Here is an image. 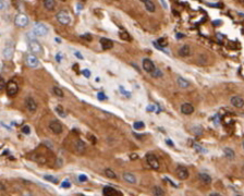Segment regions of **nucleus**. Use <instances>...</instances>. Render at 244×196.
<instances>
[{"mask_svg":"<svg viewBox=\"0 0 244 196\" xmlns=\"http://www.w3.org/2000/svg\"><path fill=\"white\" fill-rule=\"evenodd\" d=\"M48 27L46 26L45 24H42V23H36V24H34V26H33V34L35 35V36H37V37H44V36H46L47 34H48Z\"/></svg>","mask_w":244,"mask_h":196,"instance_id":"1","label":"nucleus"},{"mask_svg":"<svg viewBox=\"0 0 244 196\" xmlns=\"http://www.w3.org/2000/svg\"><path fill=\"white\" fill-rule=\"evenodd\" d=\"M56 19H57V21L59 22L60 24H62V25H69L71 23V16L69 14V12L65 10H62L58 12V14L56 15Z\"/></svg>","mask_w":244,"mask_h":196,"instance_id":"2","label":"nucleus"},{"mask_svg":"<svg viewBox=\"0 0 244 196\" xmlns=\"http://www.w3.org/2000/svg\"><path fill=\"white\" fill-rule=\"evenodd\" d=\"M28 48L31 50V52L34 54H43V47L42 45L38 43L35 39H30L28 40Z\"/></svg>","mask_w":244,"mask_h":196,"instance_id":"3","label":"nucleus"},{"mask_svg":"<svg viewBox=\"0 0 244 196\" xmlns=\"http://www.w3.org/2000/svg\"><path fill=\"white\" fill-rule=\"evenodd\" d=\"M5 91H7L8 96H10V97H14L16 94H17V92H19V86H17V84H16L15 82L10 81V82H8V83H7Z\"/></svg>","mask_w":244,"mask_h":196,"instance_id":"4","label":"nucleus"},{"mask_svg":"<svg viewBox=\"0 0 244 196\" xmlns=\"http://www.w3.org/2000/svg\"><path fill=\"white\" fill-rule=\"evenodd\" d=\"M146 161L148 163V166L153 168L154 170H158L160 164H159V160L157 159V157L153 154H147L146 155Z\"/></svg>","mask_w":244,"mask_h":196,"instance_id":"5","label":"nucleus"},{"mask_svg":"<svg viewBox=\"0 0 244 196\" xmlns=\"http://www.w3.org/2000/svg\"><path fill=\"white\" fill-rule=\"evenodd\" d=\"M49 130L51 131L54 134H61L63 131V126L60 123L59 121L57 120H52L49 122Z\"/></svg>","mask_w":244,"mask_h":196,"instance_id":"6","label":"nucleus"},{"mask_svg":"<svg viewBox=\"0 0 244 196\" xmlns=\"http://www.w3.org/2000/svg\"><path fill=\"white\" fill-rule=\"evenodd\" d=\"M14 23H15L16 26L19 27H25L28 24V17H27L25 14H17L14 19Z\"/></svg>","mask_w":244,"mask_h":196,"instance_id":"7","label":"nucleus"},{"mask_svg":"<svg viewBox=\"0 0 244 196\" xmlns=\"http://www.w3.org/2000/svg\"><path fill=\"white\" fill-rule=\"evenodd\" d=\"M142 66H143L144 71L147 72V73H149V74H151L153 71L156 69V66H155V64H154V62H153L151 59H147V58L143 59V61H142Z\"/></svg>","mask_w":244,"mask_h":196,"instance_id":"8","label":"nucleus"},{"mask_svg":"<svg viewBox=\"0 0 244 196\" xmlns=\"http://www.w3.org/2000/svg\"><path fill=\"white\" fill-rule=\"evenodd\" d=\"M175 172H177L178 178L181 180H186L189 178V171H188V169L185 168L184 166H178Z\"/></svg>","mask_w":244,"mask_h":196,"instance_id":"9","label":"nucleus"},{"mask_svg":"<svg viewBox=\"0 0 244 196\" xmlns=\"http://www.w3.org/2000/svg\"><path fill=\"white\" fill-rule=\"evenodd\" d=\"M26 63L31 68H37L39 65V60L36 57V54H27L26 56Z\"/></svg>","mask_w":244,"mask_h":196,"instance_id":"10","label":"nucleus"},{"mask_svg":"<svg viewBox=\"0 0 244 196\" xmlns=\"http://www.w3.org/2000/svg\"><path fill=\"white\" fill-rule=\"evenodd\" d=\"M230 103L235 108H242L244 106V99L240 96H233L230 99Z\"/></svg>","mask_w":244,"mask_h":196,"instance_id":"11","label":"nucleus"},{"mask_svg":"<svg viewBox=\"0 0 244 196\" xmlns=\"http://www.w3.org/2000/svg\"><path fill=\"white\" fill-rule=\"evenodd\" d=\"M13 52H14V49H13V46H9L7 45L3 50H2V56L5 60H10L12 57H13Z\"/></svg>","mask_w":244,"mask_h":196,"instance_id":"12","label":"nucleus"},{"mask_svg":"<svg viewBox=\"0 0 244 196\" xmlns=\"http://www.w3.org/2000/svg\"><path fill=\"white\" fill-rule=\"evenodd\" d=\"M74 148H75V152L77 154H84L85 150H86V145H85V143L82 141V140H77L75 142Z\"/></svg>","mask_w":244,"mask_h":196,"instance_id":"13","label":"nucleus"},{"mask_svg":"<svg viewBox=\"0 0 244 196\" xmlns=\"http://www.w3.org/2000/svg\"><path fill=\"white\" fill-rule=\"evenodd\" d=\"M181 112L183 114H191L194 112V107L189 103H185L181 105Z\"/></svg>","mask_w":244,"mask_h":196,"instance_id":"14","label":"nucleus"},{"mask_svg":"<svg viewBox=\"0 0 244 196\" xmlns=\"http://www.w3.org/2000/svg\"><path fill=\"white\" fill-rule=\"evenodd\" d=\"M25 101H26L25 103H26L27 109H28L31 112H35V111L37 110V103H36V101H35L32 97L26 98V100H25Z\"/></svg>","mask_w":244,"mask_h":196,"instance_id":"15","label":"nucleus"},{"mask_svg":"<svg viewBox=\"0 0 244 196\" xmlns=\"http://www.w3.org/2000/svg\"><path fill=\"white\" fill-rule=\"evenodd\" d=\"M100 45H101V48L105 49V50H109L114 47V42L111 39H108V38H101L100 39Z\"/></svg>","mask_w":244,"mask_h":196,"instance_id":"16","label":"nucleus"},{"mask_svg":"<svg viewBox=\"0 0 244 196\" xmlns=\"http://www.w3.org/2000/svg\"><path fill=\"white\" fill-rule=\"evenodd\" d=\"M191 54V47L189 45H184L179 49L180 57H189Z\"/></svg>","mask_w":244,"mask_h":196,"instance_id":"17","label":"nucleus"},{"mask_svg":"<svg viewBox=\"0 0 244 196\" xmlns=\"http://www.w3.org/2000/svg\"><path fill=\"white\" fill-rule=\"evenodd\" d=\"M123 179H124L128 183H131V184H135L136 183L135 175L130 173V172H125V173H123Z\"/></svg>","mask_w":244,"mask_h":196,"instance_id":"18","label":"nucleus"},{"mask_svg":"<svg viewBox=\"0 0 244 196\" xmlns=\"http://www.w3.org/2000/svg\"><path fill=\"white\" fill-rule=\"evenodd\" d=\"M198 179L201 180L204 184H210L212 183V178L207 173H198Z\"/></svg>","mask_w":244,"mask_h":196,"instance_id":"19","label":"nucleus"},{"mask_svg":"<svg viewBox=\"0 0 244 196\" xmlns=\"http://www.w3.org/2000/svg\"><path fill=\"white\" fill-rule=\"evenodd\" d=\"M103 194L106 196H112L116 195V194H120V193H118L114 189L110 187V186H105L103 189Z\"/></svg>","mask_w":244,"mask_h":196,"instance_id":"20","label":"nucleus"},{"mask_svg":"<svg viewBox=\"0 0 244 196\" xmlns=\"http://www.w3.org/2000/svg\"><path fill=\"white\" fill-rule=\"evenodd\" d=\"M44 7L48 11H52L56 8V1L54 0H43Z\"/></svg>","mask_w":244,"mask_h":196,"instance_id":"21","label":"nucleus"},{"mask_svg":"<svg viewBox=\"0 0 244 196\" xmlns=\"http://www.w3.org/2000/svg\"><path fill=\"white\" fill-rule=\"evenodd\" d=\"M177 82H178L179 87H181V88H188V87H190V83L186 81V80H184L183 77H181V76L178 77Z\"/></svg>","mask_w":244,"mask_h":196,"instance_id":"22","label":"nucleus"},{"mask_svg":"<svg viewBox=\"0 0 244 196\" xmlns=\"http://www.w3.org/2000/svg\"><path fill=\"white\" fill-rule=\"evenodd\" d=\"M145 8H146V10L148 12H155V10H156V5L151 0H148L147 2H145Z\"/></svg>","mask_w":244,"mask_h":196,"instance_id":"23","label":"nucleus"},{"mask_svg":"<svg viewBox=\"0 0 244 196\" xmlns=\"http://www.w3.org/2000/svg\"><path fill=\"white\" fill-rule=\"evenodd\" d=\"M119 37L123 40H126V42H131V36L130 34L126 32V31H121L119 32Z\"/></svg>","mask_w":244,"mask_h":196,"instance_id":"24","label":"nucleus"},{"mask_svg":"<svg viewBox=\"0 0 244 196\" xmlns=\"http://www.w3.org/2000/svg\"><path fill=\"white\" fill-rule=\"evenodd\" d=\"M52 92H54V94L57 96V97H63L65 96V93H63V91L61 89V88H59V87H57V86H54L52 87Z\"/></svg>","mask_w":244,"mask_h":196,"instance_id":"25","label":"nucleus"},{"mask_svg":"<svg viewBox=\"0 0 244 196\" xmlns=\"http://www.w3.org/2000/svg\"><path fill=\"white\" fill-rule=\"evenodd\" d=\"M105 174H106V177H108L110 179H117V174L114 173V171H112L111 169H106L105 170Z\"/></svg>","mask_w":244,"mask_h":196,"instance_id":"26","label":"nucleus"},{"mask_svg":"<svg viewBox=\"0 0 244 196\" xmlns=\"http://www.w3.org/2000/svg\"><path fill=\"white\" fill-rule=\"evenodd\" d=\"M54 110H56V112H57V113L59 114V115H60V117H61V118H65V117H67V113H65V109L62 108L61 106H57V107H56V109H54Z\"/></svg>","mask_w":244,"mask_h":196,"instance_id":"27","label":"nucleus"},{"mask_svg":"<svg viewBox=\"0 0 244 196\" xmlns=\"http://www.w3.org/2000/svg\"><path fill=\"white\" fill-rule=\"evenodd\" d=\"M223 152H225V155H226L228 158H234V152L231 149V148L226 147V148L223 149Z\"/></svg>","mask_w":244,"mask_h":196,"instance_id":"28","label":"nucleus"},{"mask_svg":"<svg viewBox=\"0 0 244 196\" xmlns=\"http://www.w3.org/2000/svg\"><path fill=\"white\" fill-rule=\"evenodd\" d=\"M151 74H152L153 77L157 79V77H161V76H163V72H161V70H160V69L156 68V69H155V70H154L152 73H151Z\"/></svg>","mask_w":244,"mask_h":196,"instance_id":"29","label":"nucleus"},{"mask_svg":"<svg viewBox=\"0 0 244 196\" xmlns=\"http://www.w3.org/2000/svg\"><path fill=\"white\" fill-rule=\"evenodd\" d=\"M133 128L135 130H143L145 128V124L142 121H136V122H134V124H133Z\"/></svg>","mask_w":244,"mask_h":196,"instance_id":"30","label":"nucleus"},{"mask_svg":"<svg viewBox=\"0 0 244 196\" xmlns=\"http://www.w3.org/2000/svg\"><path fill=\"white\" fill-rule=\"evenodd\" d=\"M44 179L49 181V182H51V183H54V184L58 183V179L56 177H52V175H44Z\"/></svg>","mask_w":244,"mask_h":196,"instance_id":"31","label":"nucleus"},{"mask_svg":"<svg viewBox=\"0 0 244 196\" xmlns=\"http://www.w3.org/2000/svg\"><path fill=\"white\" fill-rule=\"evenodd\" d=\"M153 192H154V194H155V195H158V196L165 195V192H163L159 186H155V187H154V190H153Z\"/></svg>","mask_w":244,"mask_h":196,"instance_id":"32","label":"nucleus"},{"mask_svg":"<svg viewBox=\"0 0 244 196\" xmlns=\"http://www.w3.org/2000/svg\"><path fill=\"white\" fill-rule=\"evenodd\" d=\"M157 45H159L160 47H166L167 45H168V42H167V39H165V38H159L157 40Z\"/></svg>","mask_w":244,"mask_h":196,"instance_id":"33","label":"nucleus"},{"mask_svg":"<svg viewBox=\"0 0 244 196\" xmlns=\"http://www.w3.org/2000/svg\"><path fill=\"white\" fill-rule=\"evenodd\" d=\"M61 187H63V189H69V187H71V183L68 181V180H65V181H63V182L61 183Z\"/></svg>","mask_w":244,"mask_h":196,"instance_id":"34","label":"nucleus"},{"mask_svg":"<svg viewBox=\"0 0 244 196\" xmlns=\"http://www.w3.org/2000/svg\"><path fill=\"white\" fill-rule=\"evenodd\" d=\"M22 132H23L24 134H30V133H31V128H30L28 125H24V126L22 128Z\"/></svg>","mask_w":244,"mask_h":196,"instance_id":"35","label":"nucleus"},{"mask_svg":"<svg viewBox=\"0 0 244 196\" xmlns=\"http://www.w3.org/2000/svg\"><path fill=\"white\" fill-rule=\"evenodd\" d=\"M97 98L99 100H105L107 97H106V95H105L103 92H99V93H97Z\"/></svg>","mask_w":244,"mask_h":196,"instance_id":"36","label":"nucleus"},{"mask_svg":"<svg viewBox=\"0 0 244 196\" xmlns=\"http://www.w3.org/2000/svg\"><path fill=\"white\" fill-rule=\"evenodd\" d=\"M82 73H83V75L85 76V77H87V79H89L91 77V71H88V70H83L82 71Z\"/></svg>","mask_w":244,"mask_h":196,"instance_id":"37","label":"nucleus"},{"mask_svg":"<svg viewBox=\"0 0 244 196\" xmlns=\"http://www.w3.org/2000/svg\"><path fill=\"white\" fill-rule=\"evenodd\" d=\"M81 38H84V39H86L88 42H91V40H92V35H89V34H84V35H81Z\"/></svg>","mask_w":244,"mask_h":196,"instance_id":"38","label":"nucleus"},{"mask_svg":"<svg viewBox=\"0 0 244 196\" xmlns=\"http://www.w3.org/2000/svg\"><path fill=\"white\" fill-rule=\"evenodd\" d=\"M193 146L195 147L198 152H206V149H204L203 147H201L200 145H198V144H196V143H194V144H193Z\"/></svg>","mask_w":244,"mask_h":196,"instance_id":"39","label":"nucleus"},{"mask_svg":"<svg viewBox=\"0 0 244 196\" xmlns=\"http://www.w3.org/2000/svg\"><path fill=\"white\" fill-rule=\"evenodd\" d=\"M5 87H7V84L5 83V80L1 79V80H0V89L2 91V89H5Z\"/></svg>","mask_w":244,"mask_h":196,"instance_id":"40","label":"nucleus"},{"mask_svg":"<svg viewBox=\"0 0 244 196\" xmlns=\"http://www.w3.org/2000/svg\"><path fill=\"white\" fill-rule=\"evenodd\" d=\"M119 88H120V91L122 92V93H121L122 95H125V96H128V97H130V94H129V92H126V91H125V89H124V88H123V87H122V86H120Z\"/></svg>","mask_w":244,"mask_h":196,"instance_id":"41","label":"nucleus"},{"mask_svg":"<svg viewBox=\"0 0 244 196\" xmlns=\"http://www.w3.org/2000/svg\"><path fill=\"white\" fill-rule=\"evenodd\" d=\"M79 180H80L81 182H86L87 177L86 175H84V174H80V175H79Z\"/></svg>","mask_w":244,"mask_h":196,"instance_id":"42","label":"nucleus"},{"mask_svg":"<svg viewBox=\"0 0 244 196\" xmlns=\"http://www.w3.org/2000/svg\"><path fill=\"white\" fill-rule=\"evenodd\" d=\"M5 8V0H1V1H0V9L3 10Z\"/></svg>","mask_w":244,"mask_h":196,"instance_id":"43","label":"nucleus"},{"mask_svg":"<svg viewBox=\"0 0 244 196\" xmlns=\"http://www.w3.org/2000/svg\"><path fill=\"white\" fill-rule=\"evenodd\" d=\"M56 59H57V61L58 62H61V60H62V56H61V54H57V56H56Z\"/></svg>","mask_w":244,"mask_h":196,"instance_id":"44","label":"nucleus"},{"mask_svg":"<svg viewBox=\"0 0 244 196\" xmlns=\"http://www.w3.org/2000/svg\"><path fill=\"white\" fill-rule=\"evenodd\" d=\"M74 54H75V56H76V57H77V58H79V59H81V60L84 59V58H83V56H82V54H80L79 51H75V52H74Z\"/></svg>","mask_w":244,"mask_h":196,"instance_id":"45","label":"nucleus"},{"mask_svg":"<svg viewBox=\"0 0 244 196\" xmlns=\"http://www.w3.org/2000/svg\"><path fill=\"white\" fill-rule=\"evenodd\" d=\"M154 109H155V106H153V105H149V106L147 107V111H154Z\"/></svg>","mask_w":244,"mask_h":196,"instance_id":"46","label":"nucleus"},{"mask_svg":"<svg viewBox=\"0 0 244 196\" xmlns=\"http://www.w3.org/2000/svg\"><path fill=\"white\" fill-rule=\"evenodd\" d=\"M160 2H161V5H163V7L165 8V9H167V8H168V5H167V3H166V1H165V0H160Z\"/></svg>","mask_w":244,"mask_h":196,"instance_id":"47","label":"nucleus"},{"mask_svg":"<svg viewBox=\"0 0 244 196\" xmlns=\"http://www.w3.org/2000/svg\"><path fill=\"white\" fill-rule=\"evenodd\" d=\"M166 142H167V143L169 144V146H173V143L170 141V140H166Z\"/></svg>","mask_w":244,"mask_h":196,"instance_id":"48","label":"nucleus"},{"mask_svg":"<svg viewBox=\"0 0 244 196\" xmlns=\"http://www.w3.org/2000/svg\"><path fill=\"white\" fill-rule=\"evenodd\" d=\"M0 190H2V191H5V185L2 184V183H0Z\"/></svg>","mask_w":244,"mask_h":196,"instance_id":"49","label":"nucleus"},{"mask_svg":"<svg viewBox=\"0 0 244 196\" xmlns=\"http://www.w3.org/2000/svg\"><path fill=\"white\" fill-rule=\"evenodd\" d=\"M210 195H215V196H220V193H210Z\"/></svg>","mask_w":244,"mask_h":196,"instance_id":"50","label":"nucleus"},{"mask_svg":"<svg viewBox=\"0 0 244 196\" xmlns=\"http://www.w3.org/2000/svg\"><path fill=\"white\" fill-rule=\"evenodd\" d=\"M136 157H137V156H136V155H133V156H132V155H131V156H130V158H131V159H135Z\"/></svg>","mask_w":244,"mask_h":196,"instance_id":"51","label":"nucleus"},{"mask_svg":"<svg viewBox=\"0 0 244 196\" xmlns=\"http://www.w3.org/2000/svg\"><path fill=\"white\" fill-rule=\"evenodd\" d=\"M56 42H57V43H61V40H60V39H59L58 37L56 38Z\"/></svg>","mask_w":244,"mask_h":196,"instance_id":"52","label":"nucleus"},{"mask_svg":"<svg viewBox=\"0 0 244 196\" xmlns=\"http://www.w3.org/2000/svg\"><path fill=\"white\" fill-rule=\"evenodd\" d=\"M140 1H141V2H144V3H145V2H147L148 0H140Z\"/></svg>","mask_w":244,"mask_h":196,"instance_id":"53","label":"nucleus"},{"mask_svg":"<svg viewBox=\"0 0 244 196\" xmlns=\"http://www.w3.org/2000/svg\"><path fill=\"white\" fill-rule=\"evenodd\" d=\"M239 2H241L242 5H244V0H239Z\"/></svg>","mask_w":244,"mask_h":196,"instance_id":"54","label":"nucleus"},{"mask_svg":"<svg viewBox=\"0 0 244 196\" xmlns=\"http://www.w3.org/2000/svg\"><path fill=\"white\" fill-rule=\"evenodd\" d=\"M243 148H244V141H243Z\"/></svg>","mask_w":244,"mask_h":196,"instance_id":"55","label":"nucleus"},{"mask_svg":"<svg viewBox=\"0 0 244 196\" xmlns=\"http://www.w3.org/2000/svg\"><path fill=\"white\" fill-rule=\"evenodd\" d=\"M61 1H67V0H61Z\"/></svg>","mask_w":244,"mask_h":196,"instance_id":"56","label":"nucleus"}]
</instances>
